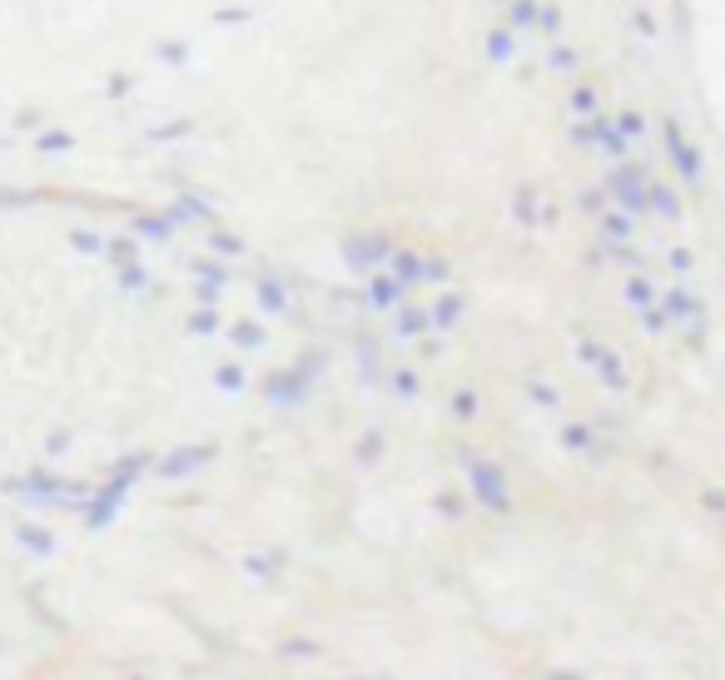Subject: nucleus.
<instances>
[{
    "mask_svg": "<svg viewBox=\"0 0 725 680\" xmlns=\"http://www.w3.org/2000/svg\"><path fill=\"white\" fill-rule=\"evenodd\" d=\"M149 467H154V452H125V457L110 467V477L90 487V497H85V507H80L85 532H110V527H115V517L125 512V502H130V492L140 487V477H149Z\"/></svg>",
    "mask_w": 725,
    "mask_h": 680,
    "instance_id": "nucleus-1",
    "label": "nucleus"
},
{
    "mask_svg": "<svg viewBox=\"0 0 725 680\" xmlns=\"http://www.w3.org/2000/svg\"><path fill=\"white\" fill-rule=\"evenodd\" d=\"M661 303H666V313H671V333H681L686 353H706V343H711V313H706V298H701L686 278H676L671 288H661Z\"/></svg>",
    "mask_w": 725,
    "mask_h": 680,
    "instance_id": "nucleus-2",
    "label": "nucleus"
},
{
    "mask_svg": "<svg viewBox=\"0 0 725 680\" xmlns=\"http://www.w3.org/2000/svg\"><path fill=\"white\" fill-rule=\"evenodd\" d=\"M457 462L467 467V497L487 512V517H512V482H507V467L492 462V457H477V452H457Z\"/></svg>",
    "mask_w": 725,
    "mask_h": 680,
    "instance_id": "nucleus-3",
    "label": "nucleus"
},
{
    "mask_svg": "<svg viewBox=\"0 0 725 680\" xmlns=\"http://www.w3.org/2000/svg\"><path fill=\"white\" fill-rule=\"evenodd\" d=\"M393 249H398V244H393L383 229H353V234L343 239V269L353 273V278H368V273L388 269Z\"/></svg>",
    "mask_w": 725,
    "mask_h": 680,
    "instance_id": "nucleus-4",
    "label": "nucleus"
},
{
    "mask_svg": "<svg viewBox=\"0 0 725 680\" xmlns=\"http://www.w3.org/2000/svg\"><path fill=\"white\" fill-rule=\"evenodd\" d=\"M214 457H219L214 442H179V447H169V452L154 457L149 477H159V482H189V477H199Z\"/></svg>",
    "mask_w": 725,
    "mask_h": 680,
    "instance_id": "nucleus-5",
    "label": "nucleus"
},
{
    "mask_svg": "<svg viewBox=\"0 0 725 680\" xmlns=\"http://www.w3.org/2000/svg\"><path fill=\"white\" fill-rule=\"evenodd\" d=\"M661 144H666V159H671V169L681 174V184L701 189V184H706V154H701V144L686 139V130H681L676 120H661Z\"/></svg>",
    "mask_w": 725,
    "mask_h": 680,
    "instance_id": "nucleus-6",
    "label": "nucleus"
},
{
    "mask_svg": "<svg viewBox=\"0 0 725 680\" xmlns=\"http://www.w3.org/2000/svg\"><path fill=\"white\" fill-rule=\"evenodd\" d=\"M313 393H318V388H313V383H308V378H303L293 363H289V368H274V373L259 383V398H264V403H269L274 412L308 408V398H313Z\"/></svg>",
    "mask_w": 725,
    "mask_h": 680,
    "instance_id": "nucleus-7",
    "label": "nucleus"
},
{
    "mask_svg": "<svg viewBox=\"0 0 725 680\" xmlns=\"http://www.w3.org/2000/svg\"><path fill=\"white\" fill-rule=\"evenodd\" d=\"M254 308L269 313V318H298V288H293L289 273L279 269L254 273Z\"/></svg>",
    "mask_w": 725,
    "mask_h": 680,
    "instance_id": "nucleus-8",
    "label": "nucleus"
},
{
    "mask_svg": "<svg viewBox=\"0 0 725 680\" xmlns=\"http://www.w3.org/2000/svg\"><path fill=\"white\" fill-rule=\"evenodd\" d=\"M189 278H194V303H219L234 283V264L219 259V254H204L189 264Z\"/></svg>",
    "mask_w": 725,
    "mask_h": 680,
    "instance_id": "nucleus-9",
    "label": "nucleus"
},
{
    "mask_svg": "<svg viewBox=\"0 0 725 680\" xmlns=\"http://www.w3.org/2000/svg\"><path fill=\"white\" fill-rule=\"evenodd\" d=\"M403 298H413L398 278L388 269H378V273H368V278H358V303H363V313H393Z\"/></svg>",
    "mask_w": 725,
    "mask_h": 680,
    "instance_id": "nucleus-10",
    "label": "nucleus"
},
{
    "mask_svg": "<svg viewBox=\"0 0 725 680\" xmlns=\"http://www.w3.org/2000/svg\"><path fill=\"white\" fill-rule=\"evenodd\" d=\"M557 442H562V452L586 457V462H606V457L616 452V442H611V437H601V432H596V422H562Z\"/></svg>",
    "mask_w": 725,
    "mask_h": 680,
    "instance_id": "nucleus-11",
    "label": "nucleus"
},
{
    "mask_svg": "<svg viewBox=\"0 0 725 680\" xmlns=\"http://www.w3.org/2000/svg\"><path fill=\"white\" fill-rule=\"evenodd\" d=\"M164 214L174 219V229H209V224H219V209L199 194V189H184V194H174L169 204H164Z\"/></svg>",
    "mask_w": 725,
    "mask_h": 680,
    "instance_id": "nucleus-12",
    "label": "nucleus"
},
{
    "mask_svg": "<svg viewBox=\"0 0 725 680\" xmlns=\"http://www.w3.org/2000/svg\"><path fill=\"white\" fill-rule=\"evenodd\" d=\"M353 363H358V383L363 388H373V393H383L388 388V353H383V343H373V338H363L358 333V343H353Z\"/></svg>",
    "mask_w": 725,
    "mask_h": 680,
    "instance_id": "nucleus-13",
    "label": "nucleus"
},
{
    "mask_svg": "<svg viewBox=\"0 0 725 680\" xmlns=\"http://www.w3.org/2000/svg\"><path fill=\"white\" fill-rule=\"evenodd\" d=\"M388 318H393V338H398V343H418V338H428V333H433L428 303H418V293H413V298H403Z\"/></svg>",
    "mask_w": 725,
    "mask_h": 680,
    "instance_id": "nucleus-14",
    "label": "nucleus"
},
{
    "mask_svg": "<svg viewBox=\"0 0 725 680\" xmlns=\"http://www.w3.org/2000/svg\"><path fill=\"white\" fill-rule=\"evenodd\" d=\"M646 219H661V224H681L686 219V199L666 179H656V174L646 184Z\"/></svg>",
    "mask_w": 725,
    "mask_h": 680,
    "instance_id": "nucleus-15",
    "label": "nucleus"
},
{
    "mask_svg": "<svg viewBox=\"0 0 725 680\" xmlns=\"http://www.w3.org/2000/svg\"><path fill=\"white\" fill-rule=\"evenodd\" d=\"M428 318H433V333H452V328H462V318H467V293H457V288H437V298L428 303Z\"/></svg>",
    "mask_w": 725,
    "mask_h": 680,
    "instance_id": "nucleus-16",
    "label": "nucleus"
},
{
    "mask_svg": "<svg viewBox=\"0 0 725 680\" xmlns=\"http://www.w3.org/2000/svg\"><path fill=\"white\" fill-rule=\"evenodd\" d=\"M591 224H596V239H601V244H631L641 219H636V214H626L621 204H606V209H601Z\"/></svg>",
    "mask_w": 725,
    "mask_h": 680,
    "instance_id": "nucleus-17",
    "label": "nucleus"
},
{
    "mask_svg": "<svg viewBox=\"0 0 725 680\" xmlns=\"http://www.w3.org/2000/svg\"><path fill=\"white\" fill-rule=\"evenodd\" d=\"M591 373H596V383H601L611 398L631 393V368L621 363V353H616V348H601V353L591 358Z\"/></svg>",
    "mask_w": 725,
    "mask_h": 680,
    "instance_id": "nucleus-18",
    "label": "nucleus"
},
{
    "mask_svg": "<svg viewBox=\"0 0 725 680\" xmlns=\"http://www.w3.org/2000/svg\"><path fill=\"white\" fill-rule=\"evenodd\" d=\"M388 273H393L408 293H418V288H423V278H428V254H423V249L398 244V249H393V259H388Z\"/></svg>",
    "mask_w": 725,
    "mask_h": 680,
    "instance_id": "nucleus-19",
    "label": "nucleus"
},
{
    "mask_svg": "<svg viewBox=\"0 0 725 680\" xmlns=\"http://www.w3.org/2000/svg\"><path fill=\"white\" fill-rule=\"evenodd\" d=\"M482 55H487L492 65H517V55H522V35H517L507 20H497V25L487 30V40H482Z\"/></svg>",
    "mask_w": 725,
    "mask_h": 680,
    "instance_id": "nucleus-20",
    "label": "nucleus"
},
{
    "mask_svg": "<svg viewBox=\"0 0 725 680\" xmlns=\"http://www.w3.org/2000/svg\"><path fill=\"white\" fill-rule=\"evenodd\" d=\"M621 298H626L631 313H636V308H651V303H661V283L651 278V269H626V278H621Z\"/></svg>",
    "mask_w": 725,
    "mask_h": 680,
    "instance_id": "nucleus-21",
    "label": "nucleus"
},
{
    "mask_svg": "<svg viewBox=\"0 0 725 680\" xmlns=\"http://www.w3.org/2000/svg\"><path fill=\"white\" fill-rule=\"evenodd\" d=\"M224 338L234 343V353H264L269 348V328L259 318H234L224 323Z\"/></svg>",
    "mask_w": 725,
    "mask_h": 680,
    "instance_id": "nucleus-22",
    "label": "nucleus"
},
{
    "mask_svg": "<svg viewBox=\"0 0 725 680\" xmlns=\"http://www.w3.org/2000/svg\"><path fill=\"white\" fill-rule=\"evenodd\" d=\"M130 234H140V244H169L179 229H174V219H169L164 209H140V214L130 219Z\"/></svg>",
    "mask_w": 725,
    "mask_h": 680,
    "instance_id": "nucleus-23",
    "label": "nucleus"
},
{
    "mask_svg": "<svg viewBox=\"0 0 725 680\" xmlns=\"http://www.w3.org/2000/svg\"><path fill=\"white\" fill-rule=\"evenodd\" d=\"M512 219H517L522 234H537L542 229V194L532 184H517L512 189Z\"/></svg>",
    "mask_w": 725,
    "mask_h": 680,
    "instance_id": "nucleus-24",
    "label": "nucleus"
},
{
    "mask_svg": "<svg viewBox=\"0 0 725 680\" xmlns=\"http://www.w3.org/2000/svg\"><path fill=\"white\" fill-rule=\"evenodd\" d=\"M388 398H398V403H418L423 398V373L413 368V363H393L388 368V388H383Z\"/></svg>",
    "mask_w": 725,
    "mask_h": 680,
    "instance_id": "nucleus-25",
    "label": "nucleus"
},
{
    "mask_svg": "<svg viewBox=\"0 0 725 680\" xmlns=\"http://www.w3.org/2000/svg\"><path fill=\"white\" fill-rule=\"evenodd\" d=\"M184 333H189V338H219V333H224L219 303H194V313L184 318Z\"/></svg>",
    "mask_w": 725,
    "mask_h": 680,
    "instance_id": "nucleus-26",
    "label": "nucleus"
},
{
    "mask_svg": "<svg viewBox=\"0 0 725 680\" xmlns=\"http://www.w3.org/2000/svg\"><path fill=\"white\" fill-rule=\"evenodd\" d=\"M631 149H636V144H631V139L621 135V130H616V120L606 115V120H601V135H596V149H591V154L611 164V159H626Z\"/></svg>",
    "mask_w": 725,
    "mask_h": 680,
    "instance_id": "nucleus-27",
    "label": "nucleus"
},
{
    "mask_svg": "<svg viewBox=\"0 0 725 680\" xmlns=\"http://www.w3.org/2000/svg\"><path fill=\"white\" fill-rule=\"evenodd\" d=\"M537 15H542V0H507V5H502V20H507L517 35H537Z\"/></svg>",
    "mask_w": 725,
    "mask_h": 680,
    "instance_id": "nucleus-28",
    "label": "nucleus"
},
{
    "mask_svg": "<svg viewBox=\"0 0 725 680\" xmlns=\"http://www.w3.org/2000/svg\"><path fill=\"white\" fill-rule=\"evenodd\" d=\"M204 244H209V254H219V259H229V264L249 254V249H244V239H239V234H229L224 224H209V229H204Z\"/></svg>",
    "mask_w": 725,
    "mask_h": 680,
    "instance_id": "nucleus-29",
    "label": "nucleus"
},
{
    "mask_svg": "<svg viewBox=\"0 0 725 680\" xmlns=\"http://www.w3.org/2000/svg\"><path fill=\"white\" fill-rule=\"evenodd\" d=\"M284 561H289L284 551H254V556H244V571H249L254 581H269V586H274V581L284 576Z\"/></svg>",
    "mask_w": 725,
    "mask_h": 680,
    "instance_id": "nucleus-30",
    "label": "nucleus"
},
{
    "mask_svg": "<svg viewBox=\"0 0 725 680\" xmlns=\"http://www.w3.org/2000/svg\"><path fill=\"white\" fill-rule=\"evenodd\" d=\"M547 70L552 75H581V50L577 45H567V40H547Z\"/></svg>",
    "mask_w": 725,
    "mask_h": 680,
    "instance_id": "nucleus-31",
    "label": "nucleus"
},
{
    "mask_svg": "<svg viewBox=\"0 0 725 680\" xmlns=\"http://www.w3.org/2000/svg\"><path fill=\"white\" fill-rule=\"evenodd\" d=\"M115 283L125 288V293H145V298H154L159 288H154V278H149V269L140 264V259H130V264H115Z\"/></svg>",
    "mask_w": 725,
    "mask_h": 680,
    "instance_id": "nucleus-32",
    "label": "nucleus"
},
{
    "mask_svg": "<svg viewBox=\"0 0 725 680\" xmlns=\"http://www.w3.org/2000/svg\"><path fill=\"white\" fill-rule=\"evenodd\" d=\"M567 115H572V120H577V115H601V90L586 85V80H572V90H567Z\"/></svg>",
    "mask_w": 725,
    "mask_h": 680,
    "instance_id": "nucleus-33",
    "label": "nucleus"
},
{
    "mask_svg": "<svg viewBox=\"0 0 725 680\" xmlns=\"http://www.w3.org/2000/svg\"><path fill=\"white\" fill-rule=\"evenodd\" d=\"M15 542L25 546L30 556H55V532H45L35 522H15Z\"/></svg>",
    "mask_w": 725,
    "mask_h": 680,
    "instance_id": "nucleus-34",
    "label": "nucleus"
},
{
    "mask_svg": "<svg viewBox=\"0 0 725 680\" xmlns=\"http://www.w3.org/2000/svg\"><path fill=\"white\" fill-rule=\"evenodd\" d=\"M214 388H219L224 398H244V393H249L244 363H219V368H214Z\"/></svg>",
    "mask_w": 725,
    "mask_h": 680,
    "instance_id": "nucleus-35",
    "label": "nucleus"
},
{
    "mask_svg": "<svg viewBox=\"0 0 725 680\" xmlns=\"http://www.w3.org/2000/svg\"><path fill=\"white\" fill-rule=\"evenodd\" d=\"M328 363H333V358H328V348H303V353L293 358V368H298V373H303L313 388L328 378Z\"/></svg>",
    "mask_w": 725,
    "mask_h": 680,
    "instance_id": "nucleus-36",
    "label": "nucleus"
},
{
    "mask_svg": "<svg viewBox=\"0 0 725 680\" xmlns=\"http://www.w3.org/2000/svg\"><path fill=\"white\" fill-rule=\"evenodd\" d=\"M383 457H388V437H383V432H363V437L353 442V462H358V467H378Z\"/></svg>",
    "mask_w": 725,
    "mask_h": 680,
    "instance_id": "nucleus-37",
    "label": "nucleus"
},
{
    "mask_svg": "<svg viewBox=\"0 0 725 680\" xmlns=\"http://www.w3.org/2000/svg\"><path fill=\"white\" fill-rule=\"evenodd\" d=\"M636 328H641L646 338H666V333H671V313H666V303L636 308Z\"/></svg>",
    "mask_w": 725,
    "mask_h": 680,
    "instance_id": "nucleus-38",
    "label": "nucleus"
},
{
    "mask_svg": "<svg viewBox=\"0 0 725 680\" xmlns=\"http://www.w3.org/2000/svg\"><path fill=\"white\" fill-rule=\"evenodd\" d=\"M433 512L442 522H462V517H467V492H452V487L433 492Z\"/></svg>",
    "mask_w": 725,
    "mask_h": 680,
    "instance_id": "nucleus-39",
    "label": "nucleus"
},
{
    "mask_svg": "<svg viewBox=\"0 0 725 680\" xmlns=\"http://www.w3.org/2000/svg\"><path fill=\"white\" fill-rule=\"evenodd\" d=\"M562 30H567V10H562L557 0H542V15H537V35H542V40H562Z\"/></svg>",
    "mask_w": 725,
    "mask_h": 680,
    "instance_id": "nucleus-40",
    "label": "nucleus"
},
{
    "mask_svg": "<svg viewBox=\"0 0 725 680\" xmlns=\"http://www.w3.org/2000/svg\"><path fill=\"white\" fill-rule=\"evenodd\" d=\"M105 259H110V264L140 259V234H105Z\"/></svg>",
    "mask_w": 725,
    "mask_h": 680,
    "instance_id": "nucleus-41",
    "label": "nucleus"
},
{
    "mask_svg": "<svg viewBox=\"0 0 725 680\" xmlns=\"http://www.w3.org/2000/svg\"><path fill=\"white\" fill-rule=\"evenodd\" d=\"M611 120H616V130L631 139V144H646V139H651V120H646L641 110H621V115H611Z\"/></svg>",
    "mask_w": 725,
    "mask_h": 680,
    "instance_id": "nucleus-42",
    "label": "nucleus"
},
{
    "mask_svg": "<svg viewBox=\"0 0 725 680\" xmlns=\"http://www.w3.org/2000/svg\"><path fill=\"white\" fill-rule=\"evenodd\" d=\"M75 149V135L70 130H35V154H70Z\"/></svg>",
    "mask_w": 725,
    "mask_h": 680,
    "instance_id": "nucleus-43",
    "label": "nucleus"
},
{
    "mask_svg": "<svg viewBox=\"0 0 725 680\" xmlns=\"http://www.w3.org/2000/svg\"><path fill=\"white\" fill-rule=\"evenodd\" d=\"M70 249L85 254V259H105V234L100 229H75L70 234Z\"/></svg>",
    "mask_w": 725,
    "mask_h": 680,
    "instance_id": "nucleus-44",
    "label": "nucleus"
},
{
    "mask_svg": "<svg viewBox=\"0 0 725 680\" xmlns=\"http://www.w3.org/2000/svg\"><path fill=\"white\" fill-rule=\"evenodd\" d=\"M447 412H452V417H457V422H472V417H477V412H482V398H477V393H472V388H457V393H452V398H447Z\"/></svg>",
    "mask_w": 725,
    "mask_h": 680,
    "instance_id": "nucleus-45",
    "label": "nucleus"
},
{
    "mask_svg": "<svg viewBox=\"0 0 725 680\" xmlns=\"http://www.w3.org/2000/svg\"><path fill=\"white\" fill-rule=\"evenodd\" d=\"M527 398H532V403H537L542 412H557V408H562V393H557L547 378H532V383H527Z\"/></svg>",
    "mask_w": 725,
    "mask_h": 680,
    "instance_id": "nucleus-46",
    "label": "nucleus"
},
{
    "mask_svg": "<svg viewBox=\"0 0 725 680\" xmlns=\"http://www.w3.org/2000/svg\"><path fill=\"white\" fill-rule=\"evenodd\" d=\"M154 60L184 70V65H189V45H184V40H159V45H154Z\"/></svg>",
    "mask_w": 725,
    "mask_h": 680,
    "instance_id": "nucleus-47",
    "label": "nucleus"
},
{
    "mask_svg": "<svg viewBox=\"0 0 725 680\" xmlns=\"http://www.w3.org/2000/svg\"><path fill=\"white\" fill-rule=\"evenodd\" d=\"M631 30H636L641 40H661V20H656L646 5H636V10H631Z\"/></svg>",
    "mask_w": 725,
    "mask_h": 680,
    "instance_id": "nucleus-48",
    "label": "nucleus"
},
{
    "mask_svg": "<svg viewBox=\"0 0 725 680\" xmlns=\"http://www.w3.org/2000/svg\"><path fill=\"white\" fill-rule=\"evenodd\" d=\"M581 214H586V219H596V214H601V209H606V204H611V194H606V189H601V184H591V189H581Z\"/></svg>",
    "mask_w": 725,
    "mask_h": 680,
    "instance_id": "nucleus-49",
    "label": "nucleus"
},
{
    "mask_svg": "<svg viewBox=\"0 0 725 680\" xmlns=\"http://www.w3.org/2000/svg\"><path fill=\"white\" fill-rule=\"evenodd\" d=\"M40 204V194H30V189H0V209H35Z\"/></svg>",
    "mask_w": 725,
    "mask_h": 680,
    "instance_id": "nucleus-50",
    "label": "nucleus"
},
{
    "mask_svg": "<svg viewBox=\"0 0 725 680\" xmlns=\"http://www.w3.org/2000/svg\"><path fill=\"white\" fill-rule=\"evenodd\" d=\"M189 130H194L189 120H169V125H154V130H149V139H154V144H174V139H184Z\"/></svg>",
    "mask_w": 725,
    "mask_h": 680,
    "instance_id": "nucleus-51",
    "label": "nucleus"
},
{
    "mask_svg": "<svg viewBox=\"0 0 725 680\" xmlns=\"http://www.w3.org/2000/svg\"><path fill=\"white\" fill-rule=\"evenodd\" d=\"M452 278V264L442 259V254H428V278H423V288H442Z\"/></svg>",
    "mask_w": 725,
    "mask_h": 680,
    "instance_id": "nucleus-52",
    "label": "nucleus"
},
{
    "mask_svg": "<svg viewBox=\"0 0 725 680\" xmlns=\"http://www.w3.org/2000/svg\"><path fill=\"white\" fill-rule=\"evenodd\" d=\"M666 264H671V273H676V278H691V273H696V254H691V249H671V254H666Z\"/></svg>",
    "mask_w": 725,
    "mask_h": 680,
    "instance_id": "nucleus-53",
    "label": "nucleus"
},
{
    "mask_svg": "<svg viewBox=\"0 0 725 680\" xmlns=\"http://www.w3.org/2000/svg\"><path fill=\"white\" fill-rule=\"evenodd\" d=\"M70 447H75V437H70V432H65V427H55V432H50V437H45V452H50V457H65V452H70Z\"/></svg>",
    "mask_w": 725,
    "mask_h": 680,
    "instance_id": "nucleus-54",
    "label": "nucleus"
},
{
    "mask_svg": "<svg viewBox=\"0 0 725 680\" xmlns=\"http://www.w3.org/2000/svg\"><path fill=\"white\" fill-rule=\"evenodd\" d=\"M284 656H289V661H313V656H323V651H318L313 641H284Z\"/></svg>",
    "mask_w": 725,
    "mask_h": 680,
    "instance_id": "nucleus-55",
    "label": "nucleus"
},
{
    "mask_svg": "<svg viewBox=\"0 0 725 680\" xmlns=\"http://www.w3.org/2000/svg\"><path fill=\"white\" fill-rule=\"evenodd\" d=\"M254 20V10H244V5H234V10H214V25H249Z\"/></svg>",
    "mask_w": 725,
    "mask_h": 680,
    "instance_id": "nucleus-56",
    "label": "nucleus"
},
{
    "mask_svg": "<svg viewBox=\"0 0 725 680\" xmlns=\"http://www.w3.org/2000/svg\"><path fill=\"white\" fill-rule=\"evenodd\" d=\"M601 348H606L601 338H586V333H581V338H577V363H581V368H591V358H596Z\"/></svg>",
    "mask_w": 725,
    "mask_h": 680,
    "instance_id": "nucleus-57",
    "label": "nucleus"
},
{
    "mask_svg": "<svg viewBox=\"0 0 725 680\" xmlns=\"http://www.w3.org/2000/svg\"><path fill=\"white\" fill-rule=\"evenodd\" d=\"M701 507H706L711 517H725V492L721 487H706V492H701Z\"/></svg>",
    "mask_w": 725,
    "mask_h": 680,
    "instance_id": "nucleus-58",
    "label": "nucleus"
},
{
    "mask_svg": "<svg viewBox=\"0 0 725 680\" xmlns=\"http://www.w3.org/2000/svg\"><path fill=\"white\" fill-rule=\"evenodd\" d=\"M130 90H135V80H130V75H110V85H105V95H110V100H125Z\"/></svg>",
    "mask_w": 725,
    "mask_h": 680,
    "instance_id": "nucleus-59",
    "label": "nucleus"
},
{
    "mask_svg": "<svg viewBox=\"0 0 725 680\" xmlns=\"http://www.w3.org/2000/svg\"><path fill=\"white\" fill-rule=\"evenodd\" d=\"M40 125H45L40 110H20V115H15V130H40Z\"/></svg>",
    "mask_w": 725,
    "mask_h": 680,
    "instance_id": "nucleus-60",
    "label": "nucleus"
},
{
    "mask_svg": "<svg viewBox=\"0 0 725 680\" xmlns=\"http://www.w3.org/2000/svg\"><path fill=\"white\" fill-rule=\"evenodd\" d=\"M487 5H497V10H502V5H507V0H487Z\"/></svg>",
    "mask_w": 725,
    "mask_h": 680,
    "instance_id": "nucleus-61",
    "label": "nucleus"
}]
</instances>
